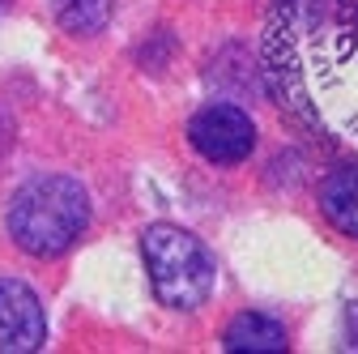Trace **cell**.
I'll use <instances>...</instances> for the list:
<instances>
[{"label":"cell","mask_w":358,"mask_h":354,"mask_svg":"<svg viewBox=\"0 0 358 354\" xmlns=\"http://www.w3.org/2000/svg\"><path fill=\"white\" fill-rule=\"evenodd\" d=\"M320 209H324V218L337 231L358 239V171L354 167L333 171L320 184Z\"/></svg>","instance_id":"cell-5"},{"label":"cell","mask_w":358,"mask_h":354,"mask_svg":"<svg viewBox=\"0 0 358 354\" xmlns=\"http://www.w3.org/2000/svg\"><path fill=\"white\" fill-rule=\"evenodd\" d=\"M52 13L69 34H99L111 22V0H52Z\"/></svg>","instance_id":"cell-7"},{"label":"cell","mask_w":358,"mask_h":354,"mask_svg":"<svg viewBox=\"0 0 358 354\" xmlns=\"http://www.w3.org/2000/svg\"><path fill=\"white\" fill-rule=\"evenodd\" d=\"M90 227V197L69 175L30 180L9 205V235L22 252L48 260L69 252Z\"/></svg>","instance_id":"cell-1"},{"label":"cell","mask_w":358,"mask_h":354,"mask_svg":"<svg viewBox=\"0 0 358 354\" xmlns=\"http://www.w3.org/2000/svg\"><path fill=\"white\" fill-rule=\"evenodd\" d=\"M48 341V316L26 282H0V354H30Z\"/></svg>","instance_id":"cell-4"},{"label":"cell","mask_w":358,"mask_h":354,"mask_svg":"<svg viewBox=\"0 0 358 354\" xmlns=\"http://www.w3.org/2000/svg\"><path fill=\"white\" fill-rule=\"evenodd\" d=\"M345 337H350V346L358 350V303L345 307Z\"/></svg>","instance_id":"cell-8"},{"label":"cell","mask_w":358,"mask_h":354,"mask_svg":"<svg viewBox=\"0 0 358 354\" xmlns=\"http://www.w3.org/2000/svg\"><path fill=\"white\" fill-rule=\"evenodd\" d=\"M188 141H192V150L205 162H213V167H235V162H243L256 150V124L239 107L213 103V107H205V111L192 115Z\"/></svg>","instance_id":"cell-3"},{"label":"cell","mask_w":358,"mask_h":354,"mask_svg":"<svg viewBox=\"0 0 358 354\" xmlns=\"http://www.w3.org/2000/svg\"><path fill=\"white\" fill-rule=\"evenodd\" d=\"M222 346L235 350V354H243V350H286L290 337H286V329H282L273 316L243 312V316L231 320V329H227V337H222Z\"/></svg>","instance_id":"cell-6"},{"label":"cell","mask_w":358,"mask_h":354,"mask_svg":"<svg viewBox=\"0 0 358 354\" xmlns=\"http://www.w3.org/2000/svg\"><path fill=\"white\" fill-rule=\"evenodd\" d=\"M141 252H145V269L154 282V295L175 307V312H192L201 307L213 290V260L205 252V243L184 231V227H150L141 235Z\"/></svg>","instance_id":"cell-2"}]
</instances>
